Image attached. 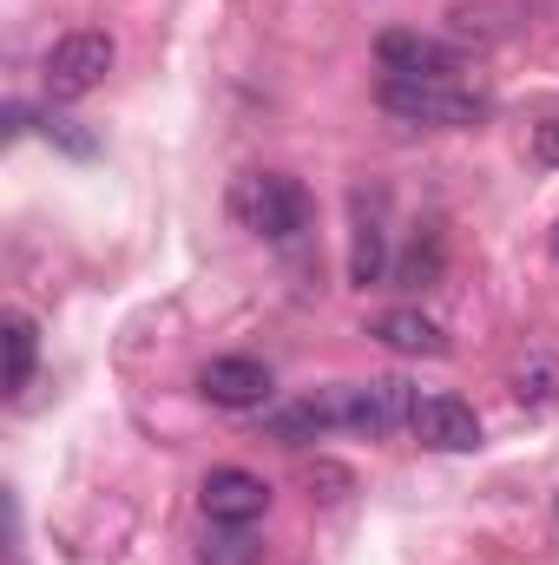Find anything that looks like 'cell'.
Returning <instances> with one entry per match:
<instances>
[{"instance_id": "obj_1", "label": "cell", "mask_w": 559, "mask_h": 565, "mask_svg": "<svg viewBox=\"0 0 559 565\" xmlns=\"http://www.w3.org/2000/svg\"><path fill=\"white\" fill-rule=\"evenodd\" d=\"M231 217L264 244H303L316 224V204L289 171H244L231 184Z\"/></svg>"}, {"instance_id": "obj_2", "label": "cell", "mask_w": 559, "mask_h": 565, "mask_svg": "<svg viewBox=\"0 0 559 565\" xmlns=\"http://www.w3.org/2000/svg\"><path fill=\"white\" fill-rule=\"evenodd\" d=\"M382 113L402 119V126H428V132H461V126H481L494 113V99L481 86H461V79H389L376 86Z\"/></svg>"}, {"instance_id": "obj_3", "label": "cell", "mask_w": 559, "mask_h": 565, "mask_svg": "<svg viewBox=\"0 0 559 565\" xmlns=\"http://www.w3.org/2000/svg\"><path fill=\"white\" fill-rule=\"evenodd\" d=\"M106 73H113V40H106L99 26H73V33H60V40L46 46V66H40L46 93L66 99V106L86 99V93H99Z\"/></svg>"}, {"instance_id": "obj_4", "label": "cell", "mask_w": 559, "mask_h": 565, "mask_svg": "<svg viewBox=\"0 0 559 565\" xmlns=\"http://www.w3.org/2000/svg\"><path fill=\"white\" fill-rule=\"evenodd\" d=\"M415 388L402 375H376V382H342L329 388V408L336 427H356V434H395V427L415 422Z\"/></svg>"}, {"instance_id": "obj_5", "label": "cell", "mask_w": 559, "mask_h": 565, "mask_svg": "<svg viewBox=\"0 0 559 565\" xmlns=\"http://www.w3.org/2000/svg\"><path fill=\"white\" fill-rule=\"evenodd\" d=\"M382 277H389V198L349 191V282L376 289Z\"/></svg>"}, {"instance_id": "obj_6", "label": "cell", "mask_w": 559, "mask_h": 565, "mask_svg": "<svg viewBox=\"0 0 559 565\" xmlns=\"http://www.w3.org/2000/svg\"><path fill=\"white\" fill-rule=\"evenodd\" d=\"M198 395H204L211 408L251 415V408H264V402L277 395V375H271L257 355H218V362H204V375H198Z\"/></svg>"}, {"instance_id": "obj_7", "label": "cell", "mask_w": 559, "mask_h": 565, "mask_svg": "<svg viewBox=\"0 0 559 565\" xmlns=\"http://www.w3.org/2000/svg\"><path fill=\"white\" fill-rule=\"evenodd\" d=\"M198 507H204L211 526H251V520H264L271 487H264L251 467H211L204 487H198Z\"/></svg>"}, {"instance_id": "obj_8", "label": "cell", "mask_w": 559, "mask_h": 565, "mask_svg": "<svg viewBox=\"0 0 559 565\" xmlns=\"http://www.w3.org/2000/svg\"><path fill=\"white\" fill-rule=\"evenodd\" d=\"M376 60H382L389 79H454L461 73V53L454 46L428 40V33H409V26H389L376 40Z\"/></svg>"}, {"instance_id": "obj_9", "label": "cell", "mask_w": 559, "mask_h": 565, "mask_svg": "<svg viewBox=\"0 0 559 565\" xmlns=\"http://www.w3.org/2000/svg\"><path fill=\"white\" fill-rule=\"evenodd\" d=\"M409 427H415L421 447H434V454H474L481 447V415L461 395H421Z\"/></svg>"}, {"instance_id": "obj_10", "label": "cell", "mask_w": 559, "mask_h": 565, "mask_svg": "<svg viewBox=\"0 0 559 565\" xmlns=\"http://www.w3.org/2000/svg\"><path fill=\"white\" fill-rule=\"evenodd\" d=\"M447 26H454V40L494 46V40L520 33L527 20H520V7H514V0H461V7H447Z\"/></svg>"}, {"instance_id": "obj_11", "label": "cell", "mask_w": 559, "mask_h": 565, "mask_svg": "<svg viewBox=\"0 0 559 565\" xmlns=\"http://www.w3.org/2000/svg\"><path fill=\"white\" fill-rule=\"evenodd\" d=\"M369 335H376V342H389L395 355H447L441 322H434V316H421V309H389V316H376V322H369Z\"/></svg>"}, {"instance_id": "obj_12", "label": "cell", "mask_w": 559, "mask_h": 565, "mask_svg": "<svg viewBox=\"0 0 559 565\" xmlns=\"http://www.w3.org/2000/svg\"><path fill=\"white\" fill-rule=\"evenodd\" d=\"M0 342H7L0 388H7V395H27V382H33V362H40V329H33L20 309H7V322H0Z\"/></svg>"}, {"instance_id": "obj_13", "label": "cell", "mask_w": 559, "mask_h": 565, "mask_svg": "<svg viewBox=\"0 0 559 565\" xmlns=\"http://www.w3.org/2000/svg\"><path fill=\"white\" fill-rule=\"evenodd\" d=\"M329 427H336L329 395H309V402H296V408H277V415H271V440L303 447V440H316V434H329Z\"/></svg>"}, {"instance_id": "obj_14", "label": "cell", "mask_w": 559, "mask_h": 565, "mask_svg": "<svg viewBox=\"0 0 559 565\" xmlns=\"http://www.w3.org/2000/svg\"><path fill=\"white\" fill-rule=\"evenodd\" d=\"M514 402H520V408H553L559 402V355L553 349H534V355L514 369Z\"/></svg>"}, {"instance_id": "obj_15", "label": "cell", "mask_w": 559, "mask_h": 565, "mask_svg": "<svg viewBox=\"0 0 559 565\" xmlns=\"http://www.w3.org/2000/svg\"><path fill=\"white\" fill-rule=\"evenodd\" d=\"M198 565H264V540L251 526H211L198 546Z\"/></svg>"}, {"instance_id": "obj_16", "label": "cell", "mask_w": 559, "mask_h": 565, "mask_svg": "<svg viewBox=\"0 0 559 565\" xmlns=\"http://www.w3.org/2000/svg\"><path fill=\"white\" fill-rule=\"evenodd\" d=\"M395 277H402V282H415V289H428V282L441 277V237H434V231L409 244V257H402V270H395Z\"/></svg>"}, {"instance_id": "obj_17", "label": "cell", "mask_w": 559, "mask_h": 565, "mask_svg": "<svg viewBox=\"0 0 559 565\" xmlns=\"http://www.w3.org/2000/svg\"><path fill=\"white\" fill-rule=\"evenodd\" d=\"M534 158L559 171V119H540V126H534Z\"/></svg>"}]
</instances>
